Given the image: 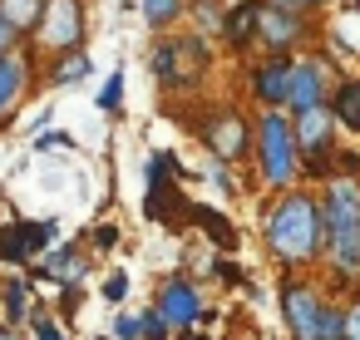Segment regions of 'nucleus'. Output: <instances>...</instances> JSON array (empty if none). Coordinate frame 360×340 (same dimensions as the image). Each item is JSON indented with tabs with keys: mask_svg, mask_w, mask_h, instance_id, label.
Returning <instances> with one entry per match:
<instances>
[{
	"mask_svg": "<svg viewBox=\"0 0 360 340\" xmlns=\"http://www.w3.org/2000/svg\"><path fill=\"white\" fill-rule=\"evenodd\" d=\"M40 276H60V281H70V286H75V281L84 276V261L75 256V247H60V251H50V261L40 266Z\"/></svg>",
	"mask_w": 360,
	"mask_h": 340,
	"instance_id": "f3484780",
	"label": "nucleus"
},
{
	"mask_svg": "<svg viewBox=\"0 0 360 340\" xmlns=\"http://www.w3.org/2000/svg\"><path fill=\"white\" fill-rule=\"evenodd\" d=\"M0 340H15V335H6V330H0Z\"/></svg>",
	"mask_w": 360,
	"mask_h": 340,
	"instance_id": "f704fd0d",
	"label": "nucleus"
},
{
	"mask_svg": "<svg viewBox=\"0 0 360 340\" xmlns=\"http://www.w3.org/2000/svg\"><path fill=\"white\" fill-rule=\"evenodd\" d=\"M257 30L266 35V45H271V50H286V45L301 35V20H296V11H291V6H281V11H266V6H262Z\"/></svg>",
	"mask_w": 360,
	"mask_h": 340,
	"instance_id": "ddd939ff",
	"label": "nucleus"
},
{
	"mask_svg": "<svg viewBox=\"0 0 360 340\" xmlns=\"http://www.w3.org/2000/svg\"><path fill=\"white\" fill-rule=\"evenodd\" d=\"M94 242H99V247H114V242H119V227H99Z\"/></svg>",
	"mask_w": 360,
	"mask_h": 340,
	"instance_id": "7c9ffc66",
	"label": "nucleus"
},
{
	"mask_svg": "<svg viewBox=\"0 0 360 340\" xmlns=\"http://www.w3.org/2000/svg\"><path fill=\"white\" fill-rule=\"evenodd\" d=\"M217 276H222V281H242V271H237L232 261H222V266H217Z\"/></svg>",
	"mask_w": 360,
	"mask_h": 340,
	"instance_id": "2f4dec72",
	"label": "nucleus"
},
{
	"mask_svg": "<svg viewBox=\"0 0 360 340\" xmlns=\"http://www.w3.org/2000/svg\"><path fill=\"white\" fill-rule=\"evenodd\" d=\"M202 138H207V148L222 158V163H232V158H242L247 153V124H242V114H217L207 129H202Z\"/></svg>",
	"mask_w": 360,
	"mask_h": 340,
	"instance_id": "9d476101",
	"label": "nucleus"
},
{
	"mask_svg": "<svg viewBox=\"0 0 360 340\" xmlns=\"http://www.w3.org/2000/svg\"><path fill=\"white\" fill-rule=\"evenodd\" d=\"M340 340H360V301L345 310V325H340Z\"/></svg>",
	"mask_w": 360,
	"mask_h": 340,
	"instance_id": "bb28decb",
	"label": "nucleus"
},
{
	"mask_svg": "<svg viewBox=\"0 0 360 340\" xmlns=\"http://www.w3.org/2000/svg\"><path fill=\"white\" fill-rule=\"evenodd\" d=\"M202 65H207V50H202L198 35H193V40H173V45H163V50L153 55V74H158L163 84H188V79H198Z\"/></svg>",
	"mask_w": 360,
	"mask_h": 340,
	"instance_id": "423d86ee",
	"label": "nucleus"
},
{
	"mask_svg": "<svg viewBox=\"0 0 360 340\" xmlns=\"http://www.w3.org/2000/svg\"><path fill=\"white\" fill-rule=\"evenodd\" d=\"M252 84H257V99H262V104L281 109V104H286V84H291V65H262Z\"/></svg>",
	"mask_w": 360,
	"mask_h": 340,
	"instance_id": "4468645a",
	"label": "nucleus"
},
{
	"mask_svg": "<svg viewBox=\"0 0 360 340\" xmlns=\"http://www.w3.org/2000/svg\"><path fill=\"white\" fill-rule=\"evenodd\" d=\"M262 143V178L266 183H291L296 178V133H291V124L271 109L266 119H262V133H257Z\"/></svg>",
	"mask_w": 360,
	"mask_h": 340,
	"instance_id": "39448f33",
	"label": "nucleus"
},
{
	"mask_svg": "<svg viewBox=\"0 0 360 340\" xmlns=\"http://www.w3.org/2000/svg\"><path fill=\"white\" fill-rule=\"evenodd\" d=\"M257 20H262V0H242V6L227 15V25H222V35H227V45H247L252 40V30H257Z\"/></svg>",
	"mask_w": 360,
	"mask_h": 340,
	"instance_id": "2eb2a0df",
	"label": "nucleus"
},
{
	"mask_svg": "<svg viewBox=\"0 0 360 340\" xmlns=\"http://www.w3.org/2000/svg\"><path fill=\"white\" fill-rule=\"evenodd\" d=\"M326 237L340 271H360V188L350 178H335L326 197Z\"/></svg>",
	"mask_w": 360,
	"mask_h": 340,
	"instance_id": "f03ea898",
	"label": "nucleus"
},
{
	"mask_svg": "<svg viewBox=\"0 0 360 340\" xmlns=\"http://www.w3.org/2000/svg\"><path fill=\"white\" fill-rule=\"evenodd\" d=\"M321 99H326V70H321V65H291L286 104L301 114V109H316Z\"/></svg>",
	"mask_w": 360,
	"mask_h": 340,
	"instance_id": "9b49d317",
	"label": "nucleus"
},
{
	"mask_svg": "<svg viewBox=\"0 0 360 340\" xmlns=\"http://www.w3.org/2000/svg\"><path fill=\"white\" fill-rule=\"evenodd\" d=\"M143 15L158 25V20H173L178 15V0H143Z\"/></svg>",
	"mask_w": 360,
	"mask_h": 340,
	"instance_id": "5701e85b",
	"label": "nucleus"
},
{
	"mask_svg": "<svg viewBox=\"0 0 360 340\" xmlns=\"http://www.w3.org/2000/svg\"><path fill=\"white\" fill-rule=\"evenodd\" d=\"M158 310H163L173 325H193V320L202 315V301H198V291H193L188 281H173V286L158 291Z\"/></svg>",
	"mask_w": 360,
	"mask_h": 340,
	"instance_id": "f8f14e48",
	"label": "nucleus"
},
{
	"mask_svg": "<svg viewBox=\"0 0 360 340\" xmlns=\"http://www.w3.org/2000/svg\"><path fill=\"white\" fill-rule=\"evenodd\" d=\"M119 99H124V74H109L104 94H99V109H119Z\"/></svg>",
	"mask_w": 360,
	"mask_h": 340,
	"instance_id": "b1692460",
	"label": "nucleus"
},
{
	"mask_svg": "<svg viewBox=\"0 0 360 340\" xmlns=\"http://www.w3.org/2000/svg\"><path fill=\"white\" fill-rule=\"evenodd\" d=\"M15 94H20V65L0 55V114L15 104Z\"/></svg>",
	"mask_w": 360,
	"mask_h": 340,
	"instance_id": "aec40b11",
	"label": "nucleus"
},
{
	"mask_svg": "<svg viewBox=\"0 0 360 340\" xmlns=\"http://www.w3.org/2000/svg\"><path fill=\"white\" fill-rule=\"evenodd\" d=\"M0 15H6L15 30H30L45 15V0H0Z\"/></svg>",
	"mask_w": 360,
	"mask_h": 340,
	"instance_id": "a211bd4d",
	"label": "nucleus"
},
{
	"mask_svg": "<svg viewBox=\"0 0 360 340\" xmlns=\"http://www.w3.org/2000/svg\"><path fill=\"white\" fill-rule=\"evenodd\" d=\"M15 40H20V30H15L6 15H0V55H11V45H15Z\"/></svg>",
	"mask_w": 360,
	"mask_h": 340,
	"instance_id": "c85d7f7f",
	"label": "nucleus"
},
{
	"mask_svg": "<svg viewBox=\"0 0 360 340\" xmlns=\"http://www.w3.org/2000/svg\"><path fill=\"white\" fill-rule=\"evenodd\" d=\"M193 222H198V227H207V237H212L222 251H232V247H237V232H232V222H227L222 212H212V207H193Z\"/></svg>",
	"mask_w": 360,
	"mask_h": 340,
	"instance_id": "dca6fc26",
	"label": "nucleus"
},
{
	"mask_svg": "<svg viewBox=\"0 0 360 340\" xmlns=\"http://www.w3.org/2000/svg\"><path fill=\"white\" fill-rule=\"evenodd\" d=\"M35 340H65V330H60L55 320H45V315H35Z\"/></svg>",
	"mask_w": 360,
	"mask_h": 340,
	"instance_id": "cd10ccee",
	"label": "nucleus"
},
{
	"mask_svg": "<svg viewBox=\"0 0 360 340\" xmlns=\"http://www.w3.org/2000/svg\"><path fill=\"white\" fill-rule=\"evenodd\" d=\"M84 70H89V65H84V60H79V55H70V60H65V65H60V70H55V79H60V84H70V79H79V74H84Z\"/></svg>",
	"mask_w": 360,
	"mask_h": 340,
	"instance_id": "393cba45",
	"label": "nucleus"
},
{
	"mask_svg": "<svg viewBox=\"0 0 360 340\" xmlns=\"http://www.w3.org/2000/svg\"><path fill=\"white\" fill-rule=\"evenodd\" d=\"M281 6H291V11H296V6H316V0H281Z\"/></svg>",
	"mask_w": 360,
	"mask_h": 340,
	"instance_id": "473e14b6",
	"label": "nucleus"
},
{
	"mask_svg": "<svg viewBox=\"0 0 360 340\" xmlns=\"http://www.w3.org/2000/svg\"><path fill=\"white\" fill-rule=\"evenodd\" d=\"M281 310H286V325H291V335H296V340H340L345 315H340V310H330V306H321L311 286L291 281V286L281 291Z\"/></svg>",
	"mask_w": 360,
	"mask_h": 340,
	"instance_id": "7ed1b4c3",
	"label": "nucleus"
},
{
	"mask_svg": "<svg viewBox=\"0 0 360 340\" xmlns=\"http://www.w3.org/2000/svg\"><path fill=\"white\" fill-rule=\"evenodd\" d=\"M104 296H109V301L119 306V301L129 296V276H124V271H119V276H109V281H104Z\"/></svg>",
	"mask_w": 360,
	"mask_h": 340,
	"instance_id": "a878e982",
	"label": "nucleus"
},
{
	"mask_svg": "<svg viewBox=\"0 0 360 340\" xmlns=\"http://www.w3.org/2000/svg\"><path fill=\"white\" fill-rule=\"evenodd\" d=\"M291 133H296V153H306V163L326 178L330 173V114L321 104L316 109H301V124Z\"/></svg>",
	"mask_w": 360,
	"mask_h": 340,
	"instance_id": "0eeeda50",
	"label": "nucleus"
},
{
	"mask_svg": "<svg viewBox=\"0 0 360 340\" xmlns=\"http://www.w3.org/2000/svg\"><path fill=\"white\" fill-rule=\"evenodd\" d=\"M168 325H173V320H168V315L153 306V310L139 320V340H168Z\"/></svg>",
	"mask_w": 360,
	"mask_h": 340,
	"instance_id": "412c9836",
	"label": "nucleus"
},
{
	"mask_svg": "<svg viewBox=\"0 0 360 340\" xmlns=\"http://www.w3.org/2000/svg\"><path fill=\"white\" fill-rule=\"evenodd\" d=\"M183 340H207V335H183Z\"/></svg>",
	"mask_w": 360,
	"mask_h": 340,
	"instance_id": "72a5a7b5",
	"label": "nucleus"
},
{
	"mask_svg": "<svg viewBox=\"0 0 360 340\" xmlns=\"http://www.w3.org/2000/svg\"><path fill=\"white\" fill-rule=\"evenodd\" d=\"M178 173H173V158L168 153H153L148 158V217L153 222H163V227H183V222H193V202L178 192V183H173Z\"/></svg>",
	"mask_w": 360,
	"mask_h": 340,
	"instance_id": "20e7f679",
	"label": "nucleus"
},
{
	"mask_svg": "<svg viewBox=\"0 0 360 340\" xmlns=\"http://www.w3.org/2000/svg\"><path fill=\"white\" fill-rule=\"evenodd\" d=\"M335 119H340L345 129H360V79L340 84V94H335Z\"/></svg>",
	"mask_w": 360,
	"mask_h": 340,
	"instance_id": "6ab92c4d",
	"label": "nucleus"
},
{
	"mask_svg": "<svg viewBox=\"0 0 360 340\" xmlns=\"http://www.w3.org/2000/svg\"><path fill=\"white\" fill-rule=\"evenodd\" d=\"M50 222H11L0 227V261H30L35 251H45L50 242Z\"/></svg>",
	"mask_w": 360,
	"mask_h": 340,
	"instance_id": "6e6552de",
	"label": "nucleus"
},
{
	"mask_svg": "<svg viewBox=\"0 0 360 340\" xmlns=\"http://www.w3.org/2000/svg\"><path fill=\"white\" fill-rule=\"evenodd\" d=\"M0 291H6V315L20 320V315H25V291H30V286H25V281H6Z\"/></svg>",
	"mask_w": 360,
	"mask_h": 340,
	"instance_id": "4be33fe9",
	"label": "nucleus"
},
{
	"mask_svg": "<svg viewBox=\"0 0 360 340\" xmlns=\"http://www.w3.org/2000/svg\"><path fill=\"white\" fill-rule=\"evenodd\" d=\"M40 35H45V45L70 50V45L79 40V0H45Z\"/></svg>",
	"mask_w": 360,
	"mask_h": 340,
	"instance_id": "1a4fd4ad",
	"label": "nucleus"
},
{
	"mask_svg": "<svg viewBox=\"0 0 360 340\" xmlns=\"http://www.w3.org/2000/svg\"><path fill=\"white\" fill-rule=\"evenodd\" d=\"M355 6H360V0H355Z\"/></svg>",
	"mask_w": 360,
	"mask_h": 340,
	"instance_id": "c9c22d12",
	"label": "nucleus"
},
{
	"mask_svg": "<svg viewBox=\"0 0 360 340\" xmlns=\"http://www.w3.org/2000/svg\"><path fill=\"white\" fill-rule=\"evenodd\" d=\"M114 330H119V340H139V320H129V315H119Z\"/></svg>",
	"mask_w": 360,
	"mask_h": 340,
	"instance_id": "c756f323",
	"label": "nucleus"
},
{
	"mask_svg": "<svg viewBox=\"0 0 360 340\" xmlns=\"http://www.w3.org/2000/svg\"><path fill=\"white\" fill-rule=\"evenodd\" d=\"M266 247L281 261H311V256H321V247H326V207L311 202V197H301V192H291L266 217Z\"/></svg>",
	"mask_w": 360,
	"mask_h": 340,
	"instance_id": "f257e3e1",
	"label": "nucleus"
}]
</instances>
